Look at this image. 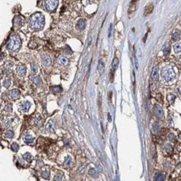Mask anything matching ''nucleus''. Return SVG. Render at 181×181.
Returning a JSON list of instances; mask_svg holds the SVG:
<instances>
[{
	"mask_svg": "<svg viewBox=\"0 0 181 181\" xmlns=\"http://www.w3.org/2000/svg\"><path fill=\"white\" fill-rule=\"evenodd\" d=\"M45 24V19L41 13H36L31 16L29 20V26L34 31H39L43 29Z\"/></svg>",
	"mask_w": 181,
	"mask_h": 181,
	"instance_id": "1",
	"label": "nucleus"
},
{
	"mask_svg": "<svg viewBox=\"0 0 181 181\" xmlns=\"http://www.w3.org/2000/svg\"><path fill=\"white\" fill-rule=\"evenodd\" d=\"M21 47V39L18 35L11 36L6 44V48L12 52L18 51Z\"/></svg>",
	"mask_w": 181,
	"mask_h": 181,
	"instance_id": "2",
	"label": "nucleus"
},
{
	"mask_svg": "<svg viewBox=\"0 0 181 181\" xmlns=\"http://www.w3.org/2000/svg\"><path fill=\"white\" fill-rule=\"evenodd\" d=\"M161 74H162L163 79L167 82L171 81V80L175 77V73L174 72V70L169 67L163 68V69L161 71Z\"/></svg>",
	"mask_w": 181,
	"mask_h": 181,
	"instance_id": "3",
	"label": "nucleus"
},
{
	"mask_svg": "<svg viewBox=\"0 0 181 181\" xmlns=\"http://www.w3.org/2000/svg\"><path fill=\"white\" fill-rule=\"evenodd\" d=\"M59 4V0H45L44 8L49 12H53L57 8Z\"/></svg>",
	"mask_w": 181,
	"mask_h": 181,
	"instance_id": "4",
	"label": "nucleus"
},
{
	"mask_svg": "<svg viewBox=\"0 0 181 181\" xmlns=\"http://www.w3.org/2000/svg\"><path fill=\"white\" fill-rule=\"evenodd\" d=\"M41 63L45 67H49V66L51 65L52 60L49 54H43V55H42V57H41Z\"/></svg>",
	"mask_w": 181,
	"mask_h": 181,
	"instance_id": "5",
	"label": "nucleus"
},
{
	"mask_svg": "<svg viewBox=\"0 0 181 181\" xmlns=\"http://www.w3.org/2000/svg\"><path fill=\"white\" fill-rule=\"evenodd\" d=\"M31 107V103L29 101H24L20 104L19 109L22 112H28Z\"/></svg>",
	"mask_w": 181,
	"mask_h": 181,
	"instance_id": "6",
	"label": "nucleus"
},
{
	"mask_svg": "<svg viewBox=\"0 0 181 181\" xmlns=\"http://www.w3.org/2000/svg\"><path fill=\"white\" fill-rule=\"evenodd\" d=\"M16 73L20 77L24 76L25 74H26V67L24 64H19L17 66L16 68Z\"/></svg>",
	"mask_w": 181,
	"mask_h": 181,
	"instance_id": "7",
	"label": "nucleus"
},
{
	"mask_svg": "<svg viewBox=\"0 0 181 181\" xmlns=\"http://www.w3.org/2000/svg\"><path fill=\"white\" fill-rule=\"evenodd\" d=\"M153 112H154L155 115H156L158 118H162L163 115H164V111H163L162 107L158 104L154 105V107H153Z\"/></svg>",
	"mask_w": 181,
	"mask_h": 181,
	"instance_id": "8",
	"label": "nucleus"
},
{
	"mask_svg": "<svg viewBox=\"0 0 181 181\" xmlns=\"http://www.w3.org/2000/svg\"><path fill=\"white\" fill-rule=\"evenodd\" d=\"M165 179V173L163 171H158L155 173L154 177H153V180L155 181H162Z\"/></svg>",
	"mask_w": 181,
	"mask_h": 181,
	"instance_id": "9",
	"label": "nucleus"
},
{
	"mask_svg": "<svg viewBox=\"0 0 181 181\" xmlns=\"http://www.w3.org/2000/svg\"><path fill=\"white\" fill-rule=\"evenodd\" d=\"M85 27H86V19H81L78 21L77 25H76V28L78 30H79V31L84 30V29H85Z\"/></svg>",
	"mask_w": 181,
	"mask_h": 181,
	"instance_id": "10",
	"label": "nucleus"
},
{
	"mask_svg": "<svg viewBox=\"0 0 181 181\" xmlns=\"http://www.w3.org/2000/svg\"><path fill=\"white\" fill-rule=\"evenodd\" d=\"M24 23V19H23L22 17H20V16H17V17L14 19V20H13V24H14V26L17 27V28L21 27Z\"/></svg>",
	"mask_w": 181,
	"mask_h": 181,
	"instance_id": "11",
	"label": "nucleus"
},
{
	"mask_svg": "<svg viewBox=\"0 0 181 181\" xmlns=\"http://www.w3.org/2000/svg\"><path fill=\"white\" fill-rule=\"evenodd\" d=\"M57 62L59 63L60 65H63V66H66L68 63V59L66 58V57L64 56H63V55H61V56H59L58 59H57Z\"/></svg>",
	"mask_w": 181,
	"mask_h": 181,
	"instance_id": "12",
	"label": "nucleus"
},
{
	"mask_svg": "<svg viewBox=\"0 0 181 181\" xmlns=\"http://www.w3.org/2000/svg\"><path fill=\"white\" fill-rule=\"evenodd\" d=\"M151 78L154 81H158V79H159V68L158 67L153 68L152 73H151Z\"/></svg>",
	"mask_w": 181,
	"mask_h": 181,
	"instance_id": "13",
	"label": "nucleus"
},
{
	"mask_svg": "<svg viewBox=\"0 0 181 181\" xmlns=\"http://www.w3.org/2000/svg\"><path fill=\"white\" fill-rule=\"evenodd\" d=\"M137 4H138V0H132L131 3L129 5V13H131L134 12L137 8Z\"/></svg>",
	"mask_w": 181,
	"mask_h": 181,
	"instance_id": "14",
	"label": "nucleus"
},
{
	"mask_svg": "<svg viewBox=\"0 0 181 181\" xmlns=\"http://www.w3.org/2000/svg\"><path fill=\"white\" fill-rule=\"evenodd\" d=\"M104 68H105V67H104V62H103L102 59H99V61H98V73H99L100 75H102L103 74H104Z\"/></svg>",
	"mask_w": 181,
	"mask_h": 181,
	"instance_id": "15",
	"label": "nucleus"
},
{
	"mask_svg": "<svg viewBox=\"0 0 181 181\" xmlns=\"http://www.w3.org/2000/svg\"><path fill=\"white\" fill-rule=\"evenodd\" d=\"M153 10V5L152 3H149L147 6L144 8V16H147L149 14H150Z\"/></svg>",
	"mask_w": 181,
	"mask_h": 181,
	"instance_id": "16",
	"label": "nucleus"
},
{
	"mask_svg": "<svg viewBox=\"0 0 181 181\" xmlns=\"http://www.w3.org/2000/svg\"><path fill=\"white\" fill-rule=\"evenodd\" d=\"M19 95H20V92H19V89H12V90H11L10 96H11V98H13V99H16V98H18L19 97Z\"/></svg>",
	"mask_w": 181,
	"mask_h": 181,
	"instance_id": "17",
	"label": "nucleus"
},
{
	"mask_svg": "<svg viewBox=\"0 0 181 181\" xmlns=\"http://www.w3.org/2000/svg\"><path fill=\"white\" fill-rule=\"evenodd\" d=\"M169 52H170V47H169V43H165L163 46V53H164V55H168Z\"/></svg>",
	"mask_w": 181,
	"mask_h": 181,
	"instance_id": "18",
	"label": "nucleus"
},
{
	"mask_svg": "<svg viewBox=\"0 0 181 181\" xmlns=\"http://www.w3.org/2000/svg\"><path fill=\"white\" fill-rule=\"evenodd\" d=\"M89 175H90L91 177H93V178H98V171L96 170L95 169H90L89 170Z\"/></svg>",
	"mask_w": 181,
	"mask_h": 181,
	"instance_id": "19",
	"label": "nucleus"
},
{
	"mask_svg": "<svg viewBox=\"0 0 181 181\" xmlns=\"http://www.w3.org/2000/svg\"><path fill=\"white\" fill-rule=\"evenodd\" d=\"M172 39L174 41H179L180 39V31H175L172 34Z\"/></svg>",
	"mask_w": 181,
	"mask_h": 181,
	"instance_id": "20",
	"label": "nucleus"
},
{
	"mask_svg": "<svg viewBox=\"0 0 181 181\" xmlns=\"http://www.w3.org/2000/svg\"><path fill=\"white\" fill-rule=\"evenodd\" d=\"M24 142L26 144H32L33 142V137L31 136V135H26V136L24 137Z\"/></svg>",
	"mask_w": 181,
	"mask_h": 181,
	"instance_id": "21",
	"label": "nucleus"
},
{
	"mask_svg": "<svg viewBox=\"0 0 181 181\" xmlns=\"http://www.w3.org/2000/svg\"><path fill=\"white\" fill-rule=\"evenodd\" d=\"M119 63H120V61H119V59L118 58H114V60H113V63H112V68H113L114 70H115L118 68L119 67Z\"/></svg>",
	"mask_w": 181,
	"mask_h": 181,
	"instance_id": "22",
	"label": "nucleus"
},
{
	"mask_svg": "<svg viewBox=\"0 0 181 181\" xmlns=\"http://www.w3.org/2000/svg\"><path fill=\"white\" fill-rule=\"evenodd\" d=\"M23 158H24V160H26L27 162H30L32 160V155L29 153H25L24 155H23Z\"/></svg>",
	"mask_w": 181,
	"mask_h": 181,
	"instance_id": "23",
	"label": "nucleus"
},
{
	"mask_svg": "<svg viewBox=\"0 0 181 181\" xmlns=\"http://www.w3.org/2000/svg\"><path fill=\"white\" fill-rule=\"evenodd\" d=\"M49 175H50V173H49V170H48V169H45V170H43L42 172V174H41V175H42V177L43 179H49Z\"/></svg>",
	"mask_w": 181,
	"mask_h": 181,
	"instance_id": "24",
	"label": "nucleus"
},
{
	"mask_svg": "<svg viewBox=\"0 0 181 181\" xmlns=\"http://www.w3.org/2000/svg\"><path fill=\"white\" fill-rule=\"evenodd\" d=\"M5 136H6V138H8V139H12L13 137L14 136V133H13V130H8L5 134Z\"/></svg>",
	"mask_w": 181,
	"mask_h": 181,
	"instance_id": "25",
	"label": "nucleus"
},
{
	"mask_svg": "<svg viewBox=\"0 0 181 181\" xmlns=\"http://www.w3.org/2000/svg\"><path fill=\"white\" fill-rule=\"evenodd\" d=\"M51 89L53 90V92L58 93H61L62 92V88L60 86H55V87H52Z\"/></svg>",
	"mask_w": 181,
	"mask_h": 181,
	"instance_id": "26",
	"label": "nucleus"
},
{
	"mask_svg": "<svg viewBox=\"0 0 181 181\" xmlns=\"http://www.w3.org/2000/svg\"><path fill=\"white\" fill-rule=\"evenodd\" d=\"M153 131L154 132V133H159V130H160V126L159 123H155L153 125Z\"/></svg>",
	"mask_w": 181,
	"mask_h": 181,
	"instance_id": "27",
	"label": "nucleus"
},
{
	"mask_svg": "<svg viewBox=\"0 0 181 181\" xmlns=\"http://www.w3.org/2000/svg\"><path fill=\"white\" fill-rule=\"evenodd\" d=\"M71 164H72V159H71V158L69 156H66L64 159V164L67 166H69Z\"/></svg>",
	"mask_w": 181,
	"mask_h": 181,
	"instance_id": "28",
	"label": "nucleus"
},
{
	"mask_svg": "<svg viewBox=\"0 0 181 181\" xmlns=\"http://www.w3.org/2000/svg\"><path fill=\"white\" fill-rule=\"evenodd\" d=\"M19 146L17 143H13L12 145H11V150L13 151H14V152L19 150Z\"/></svg>",
	"mask_w": 181,
	"mask_h": 181,
	"instance_id": "29",
	"label": "nucleus"
},
{
	"mask_svg": "<svg viewBox=\"0 0 181 181\" xmlns=\"http://www.w3.org/2000/svg\"><path fill=\"white\" fill-rule=\"evenodd\" d=\"M47 129L48 130H54V123H53V121H49V123H47V126H46Z\"/></svg>",
	"mask_w": 181,
	"mask_h": 181,
	"instance_id": "30",
	"label": "nucleus"
},
{
	"mask_svg": "<svg viewBox=\"0 0 181 181\" xmlns=\"http://www.w3.org/2000/svg\"><path fill=\"white\" fill-rule=\"evenodd\" d=\"M31 69H32V74H36L38 71V65L35 63H33L31 65Z\"/></svg>",
	"mask_w": 181,
	"mask_h": 181,
	"instance_id": "31",
	"label": "nucleus"
},
{
	"mask_svg": "<svg viewBox=\"0 0 181 181\" xmlns=\"http://www.w3.org/2000/svg\"><path fill=\"white\" fill-rule=\"evenodd\" d=\"M33 84H39L41 83V79H40V77L39 76H36V77H34L33 79Z\"/></svg>",
	"mask_w": 181,
	"mask_h": 181,
	"instance_id": "32",
	"label": "nucleus"
},
{
	"mask_svg": "<svg viewBox=\"0 0 181 181\" xmlns=\"http://www.w3.org/2000/svg\"><path fill=\"white\" fill-rule=\"evenodd\" d=\"M164 149H165V150L169 153H172V150H173V148H172V146L169 144H166L165 145H164Z\"/></svg>",
	"mask_w": 181,
	"mask_h": 181,
	"instance_id": "33",
	"label": "nucleus"
},
{
	"mask_svg": "<svg viewBox=\"0 0 181 181\" xmlns=\"http://www.w3.org/2000/svg\"><path fill=\"white\" fill-rule=\"evenodd\" d=\"M11 85V81L10 79H5L3 81V86L5 87V88H8Z\"/></svg>",
	"mask_w": 181,
	"mask_h": 181,
	"instance_id": "34",
	"label": "nucleus"
},
{
	"mask_svg": "<svg viewBox=\"0 0 181 181\" xmlns=\"http://www.w3.org/2000/svg\"><path fill=\"white\" fill-rule=\"evenodd\" d=\"M174 49H175V53H180V43H177L174 46Z\"/></svg>",
	"mask_w": 181,
	"mask_h": 181,
	"instance_id": "35",
	"label": "nucleus"
},
{
	"mask_svg": "<svg viewBox=\"0 0 181 181\" xmlns=\"http://www.w3.org/2000/svg\"><path fill=\"white\" fill-rule=\"evenodd\" d=\"M63 174L62 173H58L57 175H55V178L54 179V180H62V177H63Z\"/></svg>",
	"mask_w": 181,
	"mask_h": 181,
	"instance_id": "36",
	"label": "nucleus"
},
{
	"mask_svg": "<svg viewBox=\"0 0 181 181\" xmlns=\"http://www.w3.org/2000/svg\"><path fill=\"white\" fill-rule=\"evenodd\" d=\"M5 110L7 112H11L12 111V104H8L7 106L5 107Z\"/></svg>",
	"mask_w": 181,
	"mask_h": 181,
	"instance_id": "37",
	"label": "nucleus"
},
{
	"mask_svg": "<svg viewBox=\"0 0 181 181\" xmlns=\"http://www.w3.org/2000/svg\"><path fill=\"white\" fill-rule=\"evenodd\" d=\"M168 98L171 103H174V101H175V96L173 94H170V95H169Z\"/></svg>",
	"mask_w": 181,
	"mask_h": 181,
	"instance_id": "38",
	"label": "nucleus"
},
{
	"mask_svg": "<svg viewBox=\"0 0 181 181\" xmlns=\"http://www.w3.org/2000/svg\"><path fill=\"white\" fill-rule=\"evenodd\" d=\"M64 53H65V54H70L71 53H72V51H71L70 48H68V46H66V49L64 50Z\"/></svg>",
	"mask_w": 181,
	"mask_h": 181,
	"instance_id": "39",
	"label": "nucleus"
},
{
	"mask_svg": "<svg viewBox=\"0 0 181 181\" xmlns=\"http://www.w3.org/2000/svg\"><path fill=\"white\" fill-rule=\"evenodd\" d=\"M169 139L172 141H175V136L173 134H169Z\"/></svg>",
	"mask_w": 181,
	"mask_h": 181,
	"instance_id": "40",
	"label": "nucleus"
},
{
	"mask_svg": "<svg viewBox=\"0 0 181 181\" xmlns=\"http://www.w3.org/2000/svg\"><path fill=\"white\" fill-rule=\"evenodd\" d=\"M111 30H112V24H110V26H109V37H110V35H111Z\"/></svg>",
	"mask_w": 181,
	"mask_h": 181,
	"instance_id": "41",
	"label": "nucleus"
},
{
	"mask_svg": "<svg viewBox=\"0 0 181 181\" xmlns=\"http://www.w3.org/2000/svg\"><path fill=\"white\" fill-rule=\"evenodd\" d=\"M108 116H109V121H111L112 120H111V116H110V114H109V115H108Z\"/></svg>",
	"mask_w": 181,
	"mask_h": 181,
	"instance_id": "42",
	"label": "nucleus"
},
{
	"mask_svg": "<svg viewBox=\"0 0 181 181\" xmlns=\"http://www.w3.org/2000/svg\"><path fill=\"white\" fill-rule=\"evenodd\" d=\"M0 106H1V103H0Z\"/></svg>",
	"mask_w": 181,
	"mask_h": 181,
	"instance_id": "43",
	"label": "nucleus"
}]
</instances>
